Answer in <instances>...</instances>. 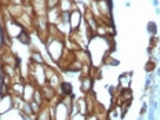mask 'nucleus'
<instances>
[{
    "mask_svg": "<svg viewBox=\"0 0 160 120\" xmlns=\"http://www.w3.org/2000/svg\"><path fill=\"white\" fill-rule=\"evenodd\" d=\"M65 39L66 38H51L47 36L46 39V50L47 54L50 57L51 61H54L55 64H58L61 61V58L64 57L66 51V46H65Z\"/></svg>",
    "mask_w": 160,
    "mask_h": 120,
    "instance_id": "1",
    "label": "nucleus"
},
{
    "mask_svg": "<svg viewBox=\"0 0 160 120\" xmlns=\"http://www.w3.org/2000/svg\"><path fill=\"white\" fill-rule=\"evenodd\" d=\"M83 22H84L83 14L79 11L78 8H75L73 11H71V15H69V25H71L72 32L73 31H78L80 26H82Z\"/></svg>",
    "mask_w": 160,
    "mask_h": 120,
    "instance_id": "2",
    "label": "nucleus"
},
{
    "mask_svg": "<svg viewBox=\"0 0 160 120\" xmlns=\"http://www.w3.org/2000/svg\"><path fill=\"white\" fill-rule=\"evenodd\" d=\"M14 108V101H12V95H4L0 97V115H6Z\"/></svg>",
    "mask_w": 160,
    "mask_h": 120,
    "instance_id": "3",
    "label": "nucleus"
},
{
    "mask_svg": "<svg viewBox=\"0 0 160 120\" xmlns=\"http://www.w3.org/2000/svg\"><path fill=\"white\" fill-rule=\"evenodd\" d=\"M73 109H76V112L82 113V115H88V106H87V101H86L84 97H82V98H78L75 99V102H73Z\"/></svg>",
    "mask_w": 160,
    "mask_h": 120,
    "instance_id": "4",
    "label": "nucleus"
},
{
    "mask_svg": "<svg viewBox=\"0 0 160 120\" xmlns=\"http://www.w3.org/2000/svg\"><path fill=\"white\" fill-rule=\"evenodd\" d=\"M47 21H48V25H57L59 21H61V11L59 8H51V10H47Z\"/></svg>",
    "mask_w": 160,
    "mask_h": 120,
    "instance_id": "5",
    "label": "nucleus"
},
{
    "mask_svg": "<svg viewBox=\"0 0 160 120\" xmlns=\"http://www.w3.org/2000/svg\"><path fill=\"white\" fill-rule=\"evenodd\" d=\"M92 88V78L91 76H80V91L83 94L91 92Z\"/></svg>",
    "mask_w": 160,
    "mask_h": 120,
    "instance_id": "6",
    "label": "nucleus"
},
{
    "mask_svg": "<svg viewBox=\"0 0 160 120\" xmlns=\"http://www.w3.org/2000/svg\"><path fill=\"white\" fill-rule=\"evenodd\" d=\"M131 80H132V73L131 72H124L119 76V87L123 90H127L131 86Z\"/></svg>",
    "mask_w": 160,
    "mask_h": 120,
    "instance_id": "7",
    "label": "nucleus"
},
{
    "mask_svg": "<svg viewBox=\"0 0 160 120\" xmlns=\"http://www.w3.org/2000/svg\"><path fill=\"white\" fill-rule=\"evenodd\" d=\"M58 8L61 12H71L76 8V2L75 0H59Z\"/></svg>",
    "mask_w": 160,
    "mask_h": 120,
    "instance_id": "8",
    "label": "nucleus"
},
{
    "mask_svg": "<svg viewBox=\"0 0 160 120\" xmlns=\"http://www.w3.org/2000/svg\"><path fill=\"white\" fill-rule=\"evenodd\" d=\"M31 61L33 64H40V65L46 64V59H44V57H43L42 51H38V50H33L31 52Z\"/></svg>",
    "mask_w": 160,
    "mask_h": 120,
    "instance_id": "9",
    "label": "nucleus"
},
{
    "mask_svg": "<svg viewBox=\"0 0 160 120\" xmlns=\"http://www.w3.org/2000/svg\"><path fill=\"white\" fill-rule=\"evenodd\" d=\"M17 39H18V42L21 43V44H25V46H31V43H32L31 32H28V31H22Z\"/></svg>",
    "mask_w": 160,
    "mask_h": 120,
    "instance_id": "10",
    "label": "nucleus"
},
{
    "mask_svg": "<svg viewBox=\"0 0 160 120\" xmlns=\"http://www.w3.org/2000/svg\"><path fill=\"white\" fill-rule=\"evenodd\" d=\"M29 104H31V109H32L33 115H38V113H39L40 111H42V108H43L42 105L38 104V102H35V101H31Z\"/></svg>",
    "mask_w": 160,
    "mask_h": 120,
    "instance_id": "11",
    "label": "nucleus"
},
{
    "mask_svg": "<svg viewBox=\"0 0 160 120\" xmlns=\"http://www.w3.org/2000/svg\"><path fill=\"white\" fill-rule=\"evenodd\" d=\"M86 119H87V116L82 115V113H79V112H72L71 113V120H86Z\"/></svg>",
    "mask_w": 160,
    "mask_h": 120,
    "instance_id": "12",
    "label": "nucleus"
},
{
    "mask_svg": "<svg viewBox=\"0 0 160 120\" xmlns=\"http://www.w3.org/2000/svg\"><path fill=\"white\" fill-rule=\"evenodd\" d=\"M58 3H59V0H46V6H47V10L57 8V7H58Z\"/></svg>",
    "mask_w": 160,
    "mask_h": 120,
    "instance_id": "13",
    "label": "nucleus"
},
{
    "mask_svg": "<svg viewBox=\"0 0 160 120\" xmlns=\"http://www.w3.org/2000/svg\"><path fill=\"white\" fill-rule=\"evenodd\" d=\"M148 32L153 33V35L156 33V24H155V22H149V24H148Z\"/></svg>",
    "mask_w": 160,
    "mask_h": 120,
    "instance_id": "14",
    "label": "nucleus"
},
{
    "mask_svg": "<svg viewBox=\"0 0 160 120\" xmlns=\"http://www.w3.org/2000/svg\"><path fill=\"white\" fill-rule=\"evenodd\" d=\"M86 120H98V118H97L94 113H90V115H87V119Z\"/></svg>",
    "mask_w": 160,
    "mask_h": 120,
    "instance_id": "15",
    "label": "nucleus"
},
{
    "mask_svg": "<svg viewBox=\"0 0 160 120\" xmlns=\"http://www.w3.org/2000/svg\"><path fill=\"white\" fill-rule=\"evenodd\" d=\"M97 2H98V0H97Z\"/></svg>",
    "mask_w": 160,
    "mask_h": 120,
    "instance_id": "16",
    "label": "nucleus"
}]
</instances>
